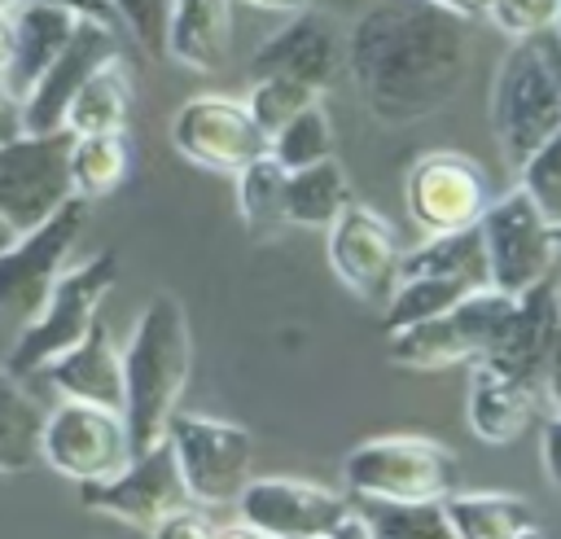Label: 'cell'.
<instances>
[{"label":"cell","instance_id":"6da1fadb","mask_svg":"<svg viewBox=\"0 0 561 539\" xmlns=\"http://www.w3.org/2000/svg\"><path fill=\"white\" fill-rule=\"evenodd\" d=\"M469 61V22L434 0H377L346 31V74L381 123H416L451 105Z\"/></svg>","mask_w":561,"mask_h":539},{"label":"cell","instance_id":"7a4b0ae2","mask_svg":"<svg viewBox=\"0 0 561 539\" xmlns=\"http://www.w3.org/2000/svg\"><path fill=\"white\" fill-rule=\"evenodd\" d=\"M188 372H193L188 316L184 302L162 289L140 307L136 329L123 346V421L131 434V451H145L167 438Z\"/></svg>","mask_w":561,"mask_h":539},{"label":"cell","instance_id":"3957f363","mask_svg":"<svg viewBox=\"0 0 561 539\" xmlns=\"http://www.w3.org/2000/svg\"><path fill=\"white\" fill-rule=\"evenodd\" d=\"M513 307H517V294H504L491 285L469 289L456 307H447L430 320L390 329L386 355L399 368H451V364L486 359L500 351V342L513 324Z\"/></svg>","mask_w":561,"mask_h":539},{"label":"cell","instance_id":"277c9868","mask_svg":"<svg viewBox=\"0 0 561 539\" xmlns=\"http://www.w3.org/2000/svg\"><path fill=\"white\" fill-rule=\"evenodd\" d=\"M118 254L114 250H101L92 254L88 263L61 272L44 298V307L22 324L13 351H9V372L18 377H35L48 359H57L61 351H70L96 320L105 294L118 285Z\"/></svg>","mask_w":561,"mask_h":539},{"label":"cell","instance_id":"5b68a950","mask_svg":"<svg viewBox=\"0 0 561 539\" xmlns=\"http://www.w3.org/2000/svg\"><path fill=\"white\" fill-rule=\"evenodd\" d=\"M342 482L351 495L377 500H443L460 482V460L447 443L425 434H386L351 447L342 460Z\"/></svg>","mask_w":561,"mask_h":539},{"label":"cell","instance_id":"8992f818","mask_svg":"<svg viewBox=\"0 0 561 539\" xmlns=\"http://www.w3.org/2000/svg\"><path fill=\"white\" fill-rule=\"evenodd\" d=\"M250 535L263 539H368L351 495L298 478H250L232 500Z\"/></svg>","mask_w":561,"mask_h":539},{"label":"cell","instance_id":"52a82bcc","mask_svg":"<svg viewBox=\"0 0 561 539\" xmlns=\"http://www.w3.org/2000/svg\"><path fill=\"white\" fill-rule=\"evenodd\" d=\"M491 123L500 149L513 167H522L548 136L561 131V92L535 48V39H513L491 88Z\"/></svg>","mask_w":561,"mask_h":539},{"label":"cell","instance_id":"ba28073f","mask_svg":"<svg viewBox=\"0 0 561 539\" xmlns=\"http://www.w3.org/2000/svg\"><path fill=\"white\" fill-rule=\"evenodd\" d=\"M88 228V202H61L44 223L18 232L0 250V316H18L22 324L44 307L53 280L66 272L79 237Z\"/></svg>","mask_w":561,"mask_h":539},{"label":"cell","instance_id":"9c48e42d","mask_svg":"<svg viewBox=\"0 0 561 539\" xmlns=\"http://www.w3.org/2000/svg\"><path fill=\"white\" fill-rule=\"evenodd\" d=\"M167 443L175 451L188 500L197 504H232L254 473V438L237 421L175 412L167 425Z\"/></svg>","mask_w":561,"mask_h":539},{"label":"cell","instance_id":"30bf717a","mask_svg":"<svg viewBox=\"0 0 561 539\" xmlns=\"http://www.w3.org/2000/svg\"><path fill=\"white\" fill-rule=\"evenodd\" d=\"M70 127L18 131L0 140V215L26 232L44 223L61 202L75 197L70 184Z\"/></svg>","mask_w":561,"mask_h":539},{"label":"cell","instance_id":"8fae6325","mask_svg":"<svg viewBox=\"0 0 561 539\" xmlns=\"http://www.w3.org/2000/svg\"><path fill=\"white\" fill-rule=\"evenodd\" d=\"M478 232H482V250H486L491 289L522 294L535 280H543L548 272H557V263H561V250L552 241V223L535 210V202L526 197L522 184L486 202Z\"/></svg>","mask_w":561,"mask_h":539},{"label":"cell","instance_id":"7c38bea8","mask_svg":"<svg viewBox=\"0 0 561 539\" xmlns=\"http://www.w3.org/2000/svg\"><path fill=\"white\" fill-rule=\"evenodd\" d=\"M39 460L70 482H92L123 469L131 460V434L123 412L83 399H61L44 416Z\"/></svg>","mask_w":561,"mask_h":539},{"label":"cell","instance_id":"4fadbf2b","mask_svg":"<svg viewBox=\"0 0 561 539\" xmlns=\"http://www.w3.org/2000/svg\"><path fill=\"white\" fill-rule=\"evenodd\" d=\"M79 500H83V508L105 513L123 526L153 530L171 508L188 504V486L180 478L171 443L162 438L145 451H131V460L123 469L92 478V482H79Z\"/></svg>","mask_w":561,"mask_h":539},{"label":"cell","instance_id":"5bb4252c","mask_svg":"<svg viewBox=\"0 0 561 539\" xmlns=\"http://www.w3.org/2000/svg\"><path fill=\"white\" fill-rule=\"evenodd\" d=\"M171 145L180 149V158H188L210 175H237L245 162L267 153V136L254 127L245 101H232L219 92L188 96L175 110Z\"/></svg>","mask_w":561,"mask_h":539},{"label":"cell","instance_id":"9a60e30c","mask_svg":"<svg viewBox=\"0 0 561 539\" xmlns=\"http://www.w3.org/2000/svg\"><path fill=\"white\" fill-rule=\"evenodd\" d=\"M403 202L416 228L425 232H456V228H473L491 202V180L486 167L469 153L456 149H438L425 153L421 162H412L408 180H403Z\"/></svg>","mask_w":561,"mask_h":539},{"label":"cell","instance_id":"2e32d148","mask_svg":"<svg viewBox=\"0 0 561 539\" xmlns=\"http://www.w3.org/2000/svg\"><path fill=\"white\" fill-rule=\"evenodd\" d=\"M399 263H403V245L386 215L351 202L329 223V267L368 307H386V298L399 285Z\"/></svg>","mask_w":561,"mask_h":539},{"label":"cell","instance_id":"e0dca14e","mask_svg":"<svg viewBox=\"0 0 561 539\" xmlns=\"http://www.w3.org/2000/svg\"><path fill=\"white\" fill-rule=\"evenodd\" d=\"M250 70H254V79L285 74L316 92H329L346 74V35L324 13L298 9V13H289V22L280 31H272L254 48Z\"/></svg>","mask_w":561,"mask_h":539},{"label":"cell","instance_id":"ac0fdd59","mask_svg":"<svg viewBox=\"0 0 561 539\" xmlns=\"http://www.w3.org/2000/svg\"><path fill=\"white\" fill-rule=\"evenodd\" d=\"M110 57H118L114 22L79 18V26L66 39V48L44 66V74L22 96V131H57V127H66V110H70L75 92Z\"/></svg>","mask_w":561,"mask_h":539},{"label":"cell","instance_id":"d6986e66","mask_svg":"<svg viewBox=\"0 0 561 539\" xmlns=\"http://www.w3.org/2000/svg\"><path fill=\"white\" fill-rule=\"evenodd\" d=\"M35 377L57 386L61 399H83V403H101V408L123 412V351L114 346L101 316L92 320V329L70 351L48 359Z\"/></svg>","mask_w":561,"mask_h":539},{"label":"cell","instance_id":"ffe728a7","mask_svg":"<svg viewBox=\"0 0 561 539\" xmlns=\"http://www.w3.org/2000/svg\"><path fill=\"white\" fill-rule=\"evenodd\" d=\"M162 53L193 74L224 70L232 57V0H171Z\"/></svg>","mask_w":561,"mask_h":539},{"label":"cell","instance_id":"44dd1931","mask_svg":"<svg viewBox=\"0 0 561 539\" xmlns=\"http://www.w3.org/2000/svg\"><path fill=\"white\" fill-rule=\"evenodd\" d=\"M543 394L526 381H517L513 372L486 364V359H473L469 368V429L491 443V447H504L513 438H522L535 403Z\"/></svg>","mask_w":561,"mask_h":539},{"label":"cell","instance_id":"7402d4cb","mask_svg":"<svg viewBox=\"0 0 561 539\" xmlns=\"http://www.w3.org/2000/svg\"><path fill=\"white\" fill-rule=\"evenodd\" d=\"M75 26H79V13L61 9V4H44V0H26L13 13V61L4 70L9 92L26 96L31 83L44 74V66L66 48Z\"/></svg>","mask_w":561,"mask_h":539},{"label":"cell","instance_id":"603a6c76","mask_svg":"<svg viewBox=\"0 0 561 539\" xmlns=\"http://www.w3.org/2000/svg\"><path fill=\"white\" fill-rule=\"evenodd\" d=\"M451 539H539V517L508 491H451L443 495Z\"/></svg>","mask_w":561,"mask_h":539},{"label":"cell","instance_id":"cb8c5ba5","mask_svg":"<svg viewBox=\"0 0 561 539\" xmlns=\"http://www.w3.org/2000/svg\"><path fill=\"white\" fill-rule=\"evenodd\" d=\"M399 276H443V280H465V285H491L486 280V250L482 232L456 228V232H425L416 250H403Z\"/></svg>","mask_w":561,"mask_h":539},{"label":"cell","instance_id":"d4e9b609","mask_svg":"<svg viewBox=\"0 0 561 539\" xmlns=\"http://www.w3.org/2000/svg\"><path fill=\"white\" fill-rule=\"evenodd\" d=\"M351 206V180L337 158L285 171V219L298 228H329Z\"/></svg>","mask_w":561,"mask_h":539},{"label":"cell","instance_id":"484cf974","mask_svg":"<svg viewBox=\"0 0 561 539\" xmlns=\"http://www.w3.org/2000/svg\"><path fill=\"white\" fill-rule=\"evenodd\" d=\"M127 114H131V74L123 66V57H110L75 92V101L66 110V127L75 136L118 131V127H127Z\"/></svg>","mask_w":561,"mask_h":539},{"label":"cell","instance_id":"4316f807","mask_svg":"<svg viewBox=\"0 0 561 539\" xmlns=\"http://www.w3.org/2000/svg\"><path fill=\"white\" fill-rule=\"evenodd\" d=\"M44 408L26 390V377L0 368V473H26L39 460Z\"/></svg>","mask_w":561,"mask_h":539},{"label":"cell","instance_id":"83f0119b","mask_svg":"<svg viewBox=\"0 0 561 539\" xmlns=\"http://www.w3.org/2000/svg\"><path fill=\"white\" fill-rule=\"evenodd\" d=\"M131 171V140L127 127L118 131H88L70 140V184L75 197L96 202L105 193H114Z\"/></svg>","mask_w":561,"mask_h":539},{"label":"cell","instance_id":"f1b7e54d","mask_svg":"<svg viewBox=\"0 0 561 539\" xmlns=\"http://www.w3.org/2000/svg\"><path fill=\"white\" fill-rule=\"evenodd\" d=\"M368 539H451L443 500H377L351 495Z\"/></svg>","mask_w":561,"mask_h":539},{"label":"cell","instance_id":"f546056e","mask_svg":"<svg viewBox=\"0 0 561 539\" xmlns=\"http://www.w3.org/2000/svg\"><path fill=\"white\" fill-rule=\"evenodd\" d=\"M237 206H241L245 232L259 241L289 223L285 219V167L272 153H259L254 162L237 171Z\"/></svg>","mask_w":561,"mask_h":539},{"label":"cell","instance_id":"4dcf8cb0","mask_svg":"<svg viewBox=\"0 0 561 539\" xmlns=\"http://www.w3.org/2000/svg\"><path fill=\"white\" fill-rule=\"evenodd\" d=\"M333 140H337V136H333V123H329L324 105L311 101V105H302L280 131L267 136V153H272L285 171H298V167H311V162L333 158Z\"/></svg>","mask_w":561,"mask_h":539},{"label":"cell","instance_id":"1f68e13d","mask_svg":"<svg viewBox=\"0 0 561 539\" xmlns=\"http://www.w3.org/2000/svg\"><path fill=\"white\" fill-rule=\"evenodd\" d=\"M469 289H473V285H465V280H443V276H399L394 294H390L386 307H381V324H386V333H390V329L430 320V316L456 307ZM478 289H482V285H478Z\"/></svg>","mask_w":561,"mask_h":539},{"label":"cell","instance_id":"d6a6232c","mask_svg":"<svg viewBox=\"0 0 561 539\" xmlns=\"http://www.w3.org/2000/svg\"><path fill=\"white\" fill-rule=\"evenodd\" d=\"M311 101H320V92L307 88V83H298V79H285V74H263V79H254L250 92H245V110H250V118H254V127H259L263 136L280 131V127H285L302 105H311Z\"/></svg>","mask_w":561,"mask_h":539},{"label":"cell","instance_id":"836d02e7","mask_svg":"<svg viewBox=\"0 0 561 539\" xmlns=\"http://www.w3.org/2000/svg\"><path fill=\"white\" fill-rule=\"evenodd\" d=\"M517 175H522V188H526V197L535 202V210H539L552 228H561V131L548 136V140L517 167Z\"/></svg>","mask_w":561,"mask_h":539},{"label":"cell","instance_id":"e575fe53","mask_svg":"<svg viewBox=\"0 0 561 539\" xmlns=\"http://www.w3.org/2000/svg\"><path fill=\"white\" fill-rule=\"evenodd\" d=\"M482 18L495 31H504L508 39H530V35H539V31L552 26L557 0H486Z\"/></svg>","mask_w":561,"mask_h":539},{"label":"cell","instance_id":"d590c367","mask_svg":"<svg viewBox=\"0 0 561 539\" xmlns=\"http://www.w3.org/2000/svg\"><path fill=\"white\" fill-rule=\"evenodd\" d=\"M114 4V18L131 31V39L145 48V53H162L167 44V13H171V0H110Z\"/></svg>","mask_w":561,"mask_h":539},{"label":"cell","instance_id":"8d00e7d4","mask_svg":"<svg viewBox=\"0 0 561 539\" xmlns=\"http://www.w3.org/2000/svg\"><path fill=\"white\" fill-rule=\"evenodd\" d=\"M149 535H158V539H210V535H219V530H215V517H210L197 500H188V504L171 508Z\"/></svg>","mask_w":561,"mask_h":539},{"label":"cell","instance_id":"74e56055","mask_svg":"<svg viewBox=\"0 0 561 539\" xmlns=\"http://www.w3.org/2000/svg\"><path fill=\"white\" fill-rule=\"evenodd\" d=\"M539 460H543V473L548 482L561 491V412L543 425V438H539Z\"/></svg>","mask_w":561,"mask_h":539},{"label":"cell","instance_id":"f35d334b","mask_svg":"<svg viewBox=\"0 0 561 539\" xmlns=\"http://www.w3.org/2000/svg\"><path fill=\"white\" fill-rule=\"evenodd\" d=\"M543 394L561 412V307H557V329H552V346H548V364H543Z\"/></svg>","mask_w":561,"mask_h":539},{"label":"cell","instance_id":"ab89813d","mask_svg":"<svg viewBox=\"0 0 561 539\" xmlns=\"http://www.w3.org/2000/svg\"><path fill=\"white\" fill-rule=\"evenodd\" d=\"M18 131H22V96L9 92V83L0 79V140H9Z\"/></svg>","mask_w":561,"mask_h":539},{"label":"cell","instance_id":"60d3db41","mask_svg":"<svg viewBox=\"0 0 561 539\" xmlns=\"http://www.w3.org/2000/svg\"><path fill=\"white\" fill-rule=\"evenodd\" d=\"M530 39H535V48H539V57H543V66H548V74H552L557 92H561V35L548 26V31L530 35Z\"/></svg>","mask_w":561,"mask_h":539},{"label":"cell","instance_id":"b9f144b4","mask_svg":"<svg viewBox=\"0 0 561 539\" xmlns=\"http://www.w3.org/2000/svg\"><path fill=\"white\" fill-rule=\"evenodd\" d=\"M44 4H61V9H70V13H79V18H101V22H114V26H118L110 0H44Z\"/></svg>","mask_w":561,"mask_h":539},{"label":"cell","instance_id":"7bdbcfd3","mask_svg":"<svg viewBox=\"0 0 561 539\" xmlns=\"http://www.w3.org/2000/svg\"><path fill=\"white\" fill-rule=\"evenodd\" d=\"M13 61V13H0V79Z\"/></svg>","mask_w":561,"mask_h":539},{"label":"cell","instance_id":"ee69618b","mask_svg":"<svg viewBox=\"0 0 561 539\" xmlns=\"http://www.w3.org/2000/svg\"><path fill=\"white\" fill-rule=\"evenodd\" d=\"M434 4H443L447 13H456V18H465V22L482 18V9H486V0H434Z\"/></svg>","mask_w":561,"mask_h":539},{"label":"cell","instance_id":"f6af8a7d","mask_svg":"<svg viewBox=\"0 0 561 539\" xmlns=\"http://www.w3.org/2000/svg\"><path fill=\"white\" fill-rule=\"evenodd\" d=\"M254 9H280V13H298V9H311L316 0H245Z\"/></svg>","mask_w":561,"mask_h":539},{"label":"cell","instance_id":"bcb514c9","mask_svg":"<svg viewBox=\"0 0 561 539\" xmlns=\"http://www.w3.org/2000/svg\"><path fill=\"white\" fill-rule=\"evenodd\" d=\"M13 237H18V228H13V223H9L4 215H0V250H4V245H9Z\"/></svg>","mask_w":561,"mask_h":539},{"label":"cell","instance_id":"7dc6e473","mask_svg":"<svg viewBox=\"0 0 561 539\" xmlns=\"http://www.w3.org/2000/svg\"><path fill=\"white\" fill-rule=\"evenodd\" d=\"M26 0H0V13H18Z\"/></svg>","mask_w":561,"mask_h":539},{"label":"cell","instance_id":"c3c4849f","mask_svg":"<svg viewBox=\"0 0 561 539\" xmlns=\"http://www.w3.org/2000/svg\"><path fill=\"white\" fill-rule=\"evenodd\" d=\"M552 31L561 35V0H557V18H552Z\"/></svg>","mask_w":561,"mask_h":539},{"label":"cell","instance_id":"681fc988","mask_svg":"<svg viewBox=\"0 0 561 539\" xmlns=\"http://www.w3.org/2000/svg\"><path fill=\"white\" fill-rule=\"evenodd\" d=\"M552 241H557V250H561V228H552Z\"/></svg>","mask_w":561,"mask_h":539}]
</instances>
